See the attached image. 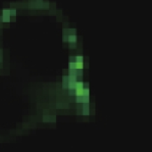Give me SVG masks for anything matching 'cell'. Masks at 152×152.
Listing matches in <instances>:
<instances>
[{
	"instance_id": "6da1fadb",
	"label": "cell",
	"mask_w": 152,
	"mask_h": 152,
	"mask_svg": "<svg viewBox=\"0 0 152 152\" xmlns=\"http://www.w3.org/2000/svg\"><path fill=\"white\" fill-rule=\"evenodd\" d=\"M63 40L68 42L70 47H75L77 44V35L75 30L65 29L63 31Z\"/></svg>"
},
{
	"instance_id": "7a4b0ae2",
	"label": "cell",
	"mask_w": 152,
	"mask_h": 152,
	"mask_svg": "<svg viewBox=\"0 0 152 152\" xmlns=\"http://www.w3.org/2000/svg\"><path fill=\"white\" fill-rule=\"evenodd\" d=\"M84 66V59L81 56H77L74 57L69 58V69H74V70H82Z\"/></svg>"
},
{
	"instance_id": "3957f363",
	"label": "cell",
	"mask_w": 152,
	"mask_h": 152,
	"mask_svg": "<svg viewBox=\"0 0 152 152\" xmlns=\"http://www.w3.org/2000/svg\"><path fill=\"white\" fill-rule=\"evenodd\" d=\"M28 5L31 9H47L49 8V3L44 0H28Z\"/></svg>"
},
{
	"instance_id": "277c9868",
	"label": "cell",
	"mask_w": 152,
	"mask_h": 152,
	"mask_svg": "<svg viewBox=\"0 0 152 152\" xmlns=\"http://www.w3.org/2000/svg\"><path fill=\"white\" fill-rule=\"evenodd\" d=\"M10 17H11L10 9H4L2 12V21L8 22H10Z\"/></svg>"
},
{
	"instance_id": "5b68a950",
	"label": "cell",
	"mask_w": 152,
	"mask_h": 152,
	"mask_svg": "<svg viewBox=\"0 0 152 152\" xmlns=\"http://www.w3.org/2000/svg\"><path fill=\"white\" fill-rule=\"evenodd\" d=\"M76 100L77 102L78 103H88L89 102V96H84V95H81V96H76Z\"/></svg>"
},
{
	"instance_id": "8992f818",
	"label": "cell",
	"mask_w": 152,
	"mask_h": 152,
	"mask_svg": "<svg viewBox=\"0 0 152 152\" xmlns=\"http://www.w3.org/2000/svg\"><path fill=\"white\" fill-rule=\"evenodd\" d=\"M81 115L84 116H88L89 115V104L88 103H84L82 109H81Z\"/></svg>"
},
{
	"instance_id": "52a82bcc",
	"label": "cell",
	"mask_w": 152,
	"mask_h": 152,
	"mask_svg": "<svg viewBox=\"0 0 152 152\" xmlns=\"http://www.w3.org/2000/svg\"><path fill=\"white\" fill-rule=\"evenodd\" d=\"M55 120H56L55 116H44V117H43V121H44V122H50V123H53V122H55Z\"/></svg>"
},
{
	"instance_id": "ba28073f",
	"label": "cell",
	"mask_w": 152,
	"mask_h": 152,
	"mask_svg": "<svg viewBox=\"0 0 152 152\" xmlns=\"http://www.w3.org/2000/svg\"><path fill=\"white\" fill-rule=\"evenodd\" d=\"M10 13H11V16H15V15H16V10L11 8V9H10Z\"/></svg>"
},
{
	"instance_id": "9c48e42d",
	"label": "cell",
	"mask_w": 152,
	"mask_h": 152,
	"mask_svg": "<svg viewBox=\"0 0 152 152\" xmlns=\"http://www.w3.org/2000/svg\"><path fill=\"white\" fill-rule=\"evenodd\" d=\"M2 62V51L0 50V63Z\"/></svg>"
}]
</instances>
